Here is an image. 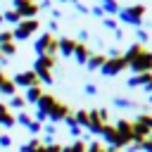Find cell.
I'll return each instance as SVG.
<instances>
[{
	"instance_id": "1",
	"label": "cell",
	"mask_w": 152,
	"mask_h": 152,
	"mask_svg": "<svg viewBox=\"0 0 152 152\" xmlns=\"http://www.w3.org/2000/svg\"><path fill=\"white\" fill-rule=\"evenodd\" d=\"M124 57L128 62V69H133L135 74H152V52L145 45H140V43L128 45Z\"/></svg>"
},
{
	"instance_id": "2",
	"label": "cell",
	"mask_w": 152,
	"mask_h": 152,
	"mask_svg": "<svg viewBox=\"0 0 152 152\" xmlns=\"http://www.w3.org/2000/svg\"><path fill=\"white\" fill-rule=\"evenodd\" d=\"M33 50H36V57H55L57 55V36L50 31H43L33 40Z\"/></svg>"
},
{
	"instance_id": "3",
	"label": "cell",
	"mask_w": 152,
	"mask_h": 152,
	"mask_svg": "<svg viewBox=\"0 0 152 152\" xmlns=\"http://www.w3.org/2000/svg\"><path fill=\"white\" fill-rule=\"evenodd\" d=\"M145 12H147V10H145V5H140V2H138V5H126V7H121V10H119V14H116L119 19H116V21H121V24H128V26H135V28H138V26L142 24Z\"/></svg>"
},
{
	"instance_id": "4",
	"label": "cell",
	"mask_w": 152,
	"mask_h": 152,
	"mask_svg": "<svg viewBox=\"0 0 152 152\" xmlns=\"http://www.w3.org/2000/svg\"><path fill=\"white\" fill-rule=\"evenodd\" d=\"M55 57H36L33 59V64H31V69L36 71V76H38V81H40V86H50L55 78H52V66H55Z\"/></svg>"
},
{
	"instance_id": "5",
	"label": "cell",
	"mask_w": 152,
	"mask_h": 152,
	"mask_svg": "<svg viewBox=\"0 0 152 152\" xmlns=\"http://www.w3.org/2000/svg\"><path fill=\"white\" fill-rule=\"evenodd\" d=\"M38 28H40V19H21L12 28V38H14V43L17 40H28Z\"/></svg>"
},
{
	"instance_id": "6",
	"label": "cell",
	"mask_w": 152,
	"mask_h": 152,
	"mask_svg": "<svg viewBox=\"0 0 152 152\" xmlns=\"http://www.w3.org/2000/svg\"><path fill=\"white\" fill-rule=\"evenodd\" d=\"M124 69H128V62H126L124 55H116V57H107V59H104V64L100 66V74L107 76V78H114V76H119Z\"/></svg>"
},
{
	"instance_id": "7",
	"label": "cell",
	"mask_w": 152,
	"mask_h": 152,
	"mask_svg": "<svg viewBox=\"0 0 152 152\" xmlns=\"http://www.w3.org/2000/svg\"><path fill=\"white\" fill-rule=\"evenodd\" d=\"M12 10H17L21 19H38L40 5L36 0H12Z\"/></svg>"
},
{
	"instance_id": "8",
	"label": "cell",
	"mask_w": 152,
	"mask_h": 152,
	"mask_svg": "<svg viewBox=\"0 0 152 152\" xmlns=\"http://www.w3.org/2000/svg\"><path fill=\"white\" fill-rule=\"evenodd\" d=\"M12 81H14V86L17 88H31V86H40V81H38V76H36V71L33 69H24V71H17L14 76H12Z\"/></svg>"
},
{
	"instance_id": "9",
	"label": "cell",
	"mask_w": 152,
	"mask_h": 152,
	"mask_svg": "<svg viewBox=\"0 0 152 152\" xmlns=\"http://www.w3.org/2000/svg\"><path fill=\"white\" fill-rule=\"evenodd\" d=\"M102 138H104V142L109 145V147H114V150H124V147H128L126 145V140L116 133V128L114 126H109V124H104V128H102V133H100Z\"/></svg>"
},
{
	"instance_id": "10",
	"label": "cell",
	"mask_w": 152,
	"mask_h": 152,
	"mask_svg": "<svg viewBox=\"0 0 152 152\" xmlns=\"http://www.w3.org/2000/svg\"><path fill=\"white\" fill-rule=\"evenodd\" d=\"M0 52H2V57L17 55V43L12 38V28L10 31H0Z\"/></svg>"
},
{
	"instance_id": "11",
	"label": "cell",
	"mask_w": 152,
	"mask_h": 152,
	"mask_svg": "<svg viewBox=\"0 0 152 152\" xmlns=\"http://www.w3.org/2000/svg\"><path fill=\"white\" fill-rule=\"evenodd\" d=\"M102 128H104V121H102L100 112H97V109H88V124H86V131H88V133L100 135V133H102Z\"/></svg>"
},
{
	"instance_id": "12",
	"label": "cell",
	"mask_w": 152,
	"mask_h": 152,
	"mask_svg": "<svg viewBox=\"0 0 152 152\" xmlns=\"http://www.w3.org/2000/svg\"><path fill=\"white\" fill-rule=\"evenodd\" d=\"M69 114H71V109H69L64 102H59V100H57V104L48 112V121H50V124H59V121H64Z\"/></svg>"
},
{
	"instance_id": "13",
	"label": "cell",
	"mask_w": 152,
	"mask_h": 152,
	"mask_svg": "<svg viewBox=\"0 0 152 152\" xmlns=\"http://www.w3.org/2000/svg\"><path fill=\"white\" fill-rule=\"evenodd\" d=\"M76 38H69V36H59L57 38V52L64 55V57H74V50H76Z\"/></svg>"
},
{
	"instance_id": "14",
	"label": "cell",
	"mask_w": 152,
	"mask_h": 152,
	"mask_svg": "<svg viewBox=\"0 0 152 152\" xmlns=\"http://www.w3.org/2000/svg\"><path fill=\"white\" fill-rule=\"evenodd\" d=\"M114 128H116V133L126 140V145H131L133 142V121H128V119H119L116 124H114Z\"/></svg>"
},
{
	"instance_id": "15",
	"label": "cell",
	"mask_w": 152,
	"mask_h": 152,
	"mask_svg": "<svg viewBox=\"0 0 152 152\" xmlns=\"http://www.w3.org/2000/svg\"><path fill=\"white\" fill-rule=\"evenodd\" d=\"M150 83H152V74H133V76L126 81L128 88H142V90H145Z\"/></svg>"
},
{
	"instance_id": "16",
	"label": "cell",
	"mask_w": 152,
	"mask_h": 152,
	"mask_svg": "<svg viewBox=\"0 0 152 152\" xmlns=\"http://www.w3.org/2000/svg\"><path fill=\"white\" fill-rule=\"evenodd\" d=\"M90 55H93V52H90V48H88L86 43H76V50H74V59H76V64L86 66V62H88Z\"/></svg>"
},
{
	"instance_id": "17",
	"label": "cell",
	"mask_w": 152,
	"mask_h": 152,
	"mask_svg": "<svg viewBox=\"0 0 152 152\" xmlns=\"http://www.w3.org/2000/svg\"><path fill=\"white\" fill-rule=\"evenodd\" d=\"M40 97H43V86H31V88L24 90V100H26V104H36Z\"/></svg>"
},
{
	"instance_id": "18",
	"label": "cell",
	"mask_w": 152,
	"mask_h": 152,
	"mask_svg": "<svg viewBox=\"0 0 152 152\" xmlns=\"http://www.w3.org/2000/svg\"><path fill=\"white\" fill-rule=\"evenodd\" d=\"M55 104H57V97H55V95H50V93H43V97L36 102V109H40V112H45V114H48Z\"/></svg>"
},
{
	"instance_id": "19",
	"label": "cell",
	"mask_w": 152,
	"mask_h": 152,
	"mask_svg": "<svg viewBox=\"0 0 152 152\" xmlns=\"http://www.w3.org/2000/svg\"><path fill=\"white\" fill-rule=\"evenodd\" d=\"M104 59H107V55L93 52V55L88 57V62H86V69H88V71H100V66L104 64Z\"/></svg>"
},
{
	"instance_id": "20",
	"label": "cell",
	"mask_w": 152,
	"mask_h": 152,
	"mask_svg": "<svg viewBox=\"0 0 152 152\" xmlns=\"http://www.w3.org/2000/svg\"><path fill=\"white\" fill-rule=\"evenodd\" d=\"M97 5L104 10V17H116V14H119V10H121L119 0H100Z\"/></svg>"
},
{
	"instance_id": "21",
	"label": "cell",
	"mask_w": 152,
	"mask_h": 152,
	"mask_svg": "<svg viewBox=\"0 0 152 152\" xmlns=\"http://www.w3.org/2000/svg\"><path fill=\"white\" fill-rule=\"evenodd\" d=\"M64 126L69 128V135H74L76 140H78V138L83 135V128H81V126L76 124V119H74V114H69V116L64 119Z\"/></svg>"
},
{
	"instance_id": "22",
	"label": "cell",
	"mask_w": 152,
	"mask_h": 152,
	"mask_svg": "<svg viewBox=\"0 0 152 152\" xmlns=\"http://www.w3.org/2000/svg\"><path fill=\"white\" fill-rule=\"evenodd\" d=\"M0 95H2V97H7V100H10L12 95H17V86H14V81H12L10 76L0 83Z\"/></svg>"
},
{
	"instance_id": "23",
	"label": "cell",
	"mask_w": 152,
	"mask_h": 152,
	"mask_svg": "<svg viewBox=\"0 0 152 152\" xmlns=\"http://www.w3.org/2000/svg\"><path fill=\"white\" fill-rule=\"evenodd\" d=\"M112 102H114L116 109H138V102L135 100H128V97H121V95H116Z\"/></svg>"
},
{
	"instance_id": "24",
	"label": "cell",
	"mask_w": 152,
	"mask_h": 152,
	"mask_svg": "<svg viewBox=\"0 0 152 152\" xmlns=\"http://www.w3.org/2000/svg\"><path fill=\"white\" fill-rule=\"evenodd\" d=\"M7 107L14 109V112H24V109H26V100H24V95H12V97L7 100Z\"/></svg>"
},
{
	"instance_id": "25",
	"label": "cell",
	"mask_w": 152,
	"mask_h": 152,
	"mask_svg": "<svg viewBox=\"0 0 152 152\" xmlns=\"http://www.w3.org/2000/svg\"><path fill=\"white\" fill-rule=\"evenodd\" d=\"M2 19H5V24H10L12 28H14V26H17L19 21H21V17H19V12H17V10H12V7L2 12Z\"/></svg>"
},
{
	"instance_id": "26",
	"label": "cell",
	"mask_w": 152,
	"mask_h": 152,
	"mask_svg": "<svg viewBox=\"0 0 152 152\" xmlns=\"http://www.w3.org/2000/svg\"><path fill=\"white\" fill-rule=\"evenodd\" d=\"M133 124H138V126H142L145 131H150V133H152V114L142 112V114H138V116H135V121H133Z\"/></svg>"
},
{
	"instance_id": "27",
	"label": "cell",
	"mask_w": 152,
	"mask_h": 152,
	"mask_svg": "<svg viewBox=\"0 0 152 152\" xmlns=\"http://www.w3.org/2000/svg\"><path fill=\"white\" fill-rule=\"evenodd\" d=\"M62 152H86V142L78 138V140H74V142L62 145Z\"/></svg>"
},
{
	"instance_id": "28",
	"label": "cell",
	"mask_w": 152,
	"mask_h": 152,
	"mask_svg": "<svg viewBox=\"0 0 152 152\" xmlns=\"http://www.w3.org/2000/svg\"><path fill=\"white\" fill-rule=\"evenodd\" d=\"M17 124V119H14V114H12V109H7V112H2L0 114V128L5 126V128H12Z\"/></svg>"
},
{
	"instance_id": "29",
	"label": "cell",
	"mask_w": 152,
	"mask_h": 152,
	"mask_svg": "<svg viewBox=\"0 0 152 152\" xmlns=\"http://www.w3.org/2000/svg\"><path fill=\"white\" fill-rule=\"evenodd\" d=\"M40 145H43V140H40V138H31L28 142H24V145L19 147V152H36Z\"/></svg>"
},
{
	"instance_id": "30",
	"label": "cell",
	"mask_w": 152,
	"mask_h": 152,
	"mask_svg": "<svg viewBox=\"0 0 152 152\" xmlns=\"http://www.w3.org/2000/svg\"><path fill=\"white\" fill-rule=\"evenodd\" d=\"M74 119H76V124L86 131V124H88V109H78V112L74 114Z\"/></svg>"
},
{
	"instance_id": "31",
	"label": "cell",
	"mask_w": 152,
	"mask_h": 152,
	"mask_svg": "<svg viewBox=\"0 0 152 152\" xmlns=\"http://www.w3.org/2000/svg\"><path fill=\"white\" fill-rule=\"evenodd\" d=\"M14 119H17V124H21V126L26 128V126L31 124V119H33V116H31L28 112H17V114H14Z\"/></svg>"
},
{
	"instance_id": "32",
	"label": "cell",
	"mask_w": 152,
	"mask_h": 152,
	"mask_svg": "<svg viewBox=\"0 0 152 152\" xmlns=\"http://www.w3.org/2000/svg\"><path fill=\"white\" fill-rule=\"evenodd\" d=\"M102 26L109 28V31H116V28H119V21H116V17H104V19H102Z\"/></svg>"
},
{
	"instance_id": "33",
	"label": "cell",
	"mask_w": 152,
	"mask_h": 152,
	"mask_svg": "<svg viewBox=\"0 0 152 152\" xmlns=\"http://www.w3.org/2000/svg\"><path fill=\"white\" fill-rule=\"evenodd\" d=\"M135 38H138V43H140V45H145V43L150 40V33H147L142 26H138V28H135Z\"/></svg>"
},
{
	"instance_id": "34",
	"label": "cell",
	"mask_w": 152,
	"mask_h": 152,
	"mask_svg": "<svg viewBox=\"0 0 152 152\" xmlns=\"http://www.w3.org/2000/svg\"><path fill=\"white\" fill-rule=\"evenodd\" d=\"M43 152H62V145L59 142H43Z\"/></svg>"
},
{
	"instance_id": "35",
	"label": "cell",
	"mask_w": 152,
	"mask_h": 152,
	"mask_svg": "<svg viewBox=\"0 0 152 152\" xmlns=\"http://www.w3.org/2000/svg\"><path fill=\"white\" fill-rule=\"evenodd\" d=\"M83 93H86V95H90V97H95V95L100 93V88H97L95 83H86V86H83Z\"/></svg>"
},
{
	"instance_id": "36",
	"label": "cell",
	"mask_w": 152,
	"mask_h": 152,
	"mask_svg": "<svg viewBox=\"0 0 152 152\" xmlns=\"http://www.w3.org/2000/svg\"><path fill=\"white\" fill-rule=\"evenodd\" d=\"M86 152H107V147H104L102 142H97V140H95V142H90V145L86 147Z\"/></svg>"
},
{
	"instance_id": "37",
	"label": "cell",
	"mask_w": 152,
	"mask_h": 152,
	"mask_svg": "<svg viewBox=\"0 0 152 152\" xmlns=\"http://www.w3.org/2000/svg\"><path fill=\"white\" fill-rule=\"evenodd\" d=\"M0 147H2V150H10V147H12V135L0 133Z\"/></svg>"
},
{
	"instance_id": "38",
	"label": "cell",
	"mask_w": 152,
	"mask_h": 152,
	"mask_svg": "<svg viewBox=\"0 0 152 152\" xmlns=\"http://www.w3.org/2000/svg\"><path fill=\"white\" fill-rule=\"evenodd\" d=\"M74 7H76V12H78V14H90V7H88V5H83V2H76Z\"/></svg>"
},
{
	"instance_id": "39",
	"label": "cell",
	"mask_w": 152,
	"mask_h": 152,
	"mask_svg": "<svg viewBox=\"0 0 152 152\" xmlns=\"http://www.w3.org/2000/svg\"><path fill=\"white\" fill-rule=\"evenodd\" d=\"M90 14H95V17H100V19H104V10H102L100 5H95V7H90Z\"/></svg>"
},
{
	"instance_id": "40",
	"label": "cell",
	"mask_w": 152,
	"mask_h": 152,
	"mask_svg": "<svg viewBox=\"0 0 152 152\" xmlns=\"http://www.w3.org/2000/svg\"><path fill=\"white\" fill-rule=\"evenodd\" d=\"M88 38H90V31H88V28H81V31H78V43H86Z\"/></svg>"
},
{
	"instance_id": "41",
	"label": "cell",
	"mask_w": 152,
	"mask_h": 152,
	"mask_svg": "<svg viewBox=\"0 0 152 152\" xmlns=\"http://www.w3.org/2000/svg\"><path fill=\"white\" fill-rule=\"evenodd\" d=\"M48 28H50V33H55V31L59 28V21H55V19H50V21H48Z\"/></svg>"
},
{
	"instance_id": "42",
	"label": "cell",
	"mask_w": 152,
	"mask_h": 152,
	"mask_svg": "<svg viewBox=\"0 0 152 152\" xmlns=\"http://www.w3.org/2000/svg\"><path fill=\"white\" fill-rule=\"evenodd\" d=\"M50 14H52V19H55V21H59V19H62V12H59V10H55V7H50Z\"/></svg>"
},
{
	"instance_id": "43",
	"label": "cell",
	"mask_w": 152,
	"mask_h": 152,
	"mask_svg": "<svg viewBox=\"0 0 152 152\" xmlns=\"http://www.w3.org/2000/svg\"><path fill=\"white\" fill-rule=\"evenodd\" d=\"M114 38H116V40H124V28H121V26L114 31Z\"/></svg>"
},
{
	"instance_id": "44",
	"label": "cell",
	"mask_w": 152,
	"mask_h": 152,
	"mask_svg": "<svg viewBox=\"0 0 152 152\" xmlns=\"http://www.w3.org/2000/svg\"><path fill=\"white\" fill-rule=\"evenodd\" d=\"M7 62H10V59H7V57H2V52H0V69H2V66H5Z\"/></svg>"
},
{
	"instance_id": "45",
	"label": "cell",
	"mask_w": 152,
	"mask_h": 152,
	"mask_svg": "<svg viewBox=\"0 0 152 152\" xmlns=\"http://www.w3.org/2000/svg\"><path fill=\"white\" fill-rule=\"evenodd\" d=\"M7 109H10V107H7V102H0V114H2V112H7Z\"/></svg>"
},
{
	"instance_id": "46",
	"label": "cell",
	"mask_w": 152,
	"mask_h": 152,
	"mask_svg": "<svg viewBox=\"0 0 152 152\" xmlns=\"http://www.w3.org/2000/svg\"><path fill=\"white\" fill-rule=\"evenodd\" d=\"M5 78H7V76H5V71H2V69H0V83H2V81H5Z\"/></svg>"
},
{
	"instance_id": "47",
	"label": "cell",
	"mask_w": 152,
	"mask_h": 152,
	"mask_svg": "<svg viewBox=\"0 0 152 152\" xmlns=\"http://www.w3.org/2000/svg\"><path fill=\"white\" fill-rule=\"evenodd\" d=\"M59 2H71V5H76L78 0H59Z\"/></svg>"
},
{
	"instance_id": "48",
	"label": "cell",
	"mask_w": 152,
	"mask_h": 152,
	"mask_svg": "<svg viewBox=\"0 0 152 152\" xmlns=\"http://www.w3.org/2000/svg\"><path fill=\"white\" fill-rule=\"evenodd\" d=\"M107 152H121V150H114V147H107Z\"/></svg>"
},
{
	"instance_id": "49",
	"label": "cell",
	"mask_w": 152,
	"mask_h": 152,
	"mask_svg": "<svg viewBox=\"0 0 152 152\" xmlns=\"http://www.w3.org/2000/svg\"><path fill=\"white\" fill-rule=\"evenodd\" d=\"M0 24H5V19H2V12H0Z\"/></svg>"
},
{
	"instance_id": "50",
	"label": "cell",
	"mask_w": 152,
	"mask_h": 152,
	"mask_svg": "<svg viewBox=\"0 0 152 152\" xmlns=\"http://www.w3.org/2000/svg\"><path fill=\"white\" fill-rule=\"evenodd\" d=\"M36 152H43V145H40V147H38V150H36Z\"/></svg>"
},
{
	"instance_id": "51",
	"label": "cell",
	"mask_w": 152,
	"mask_h": 152,
	"mask_svg": "<svg viewBox=\"0 0 152 152\" xmlns=\"http://www.w3.org/2000/svg\"><path fill=\"white\" fill-rule=\"evenodd\" d=\"M147 100H150V102H152V93H150V97H147Z\"/></svg>"
},
{
	"instance_id": "52",
	"label": "cell",
	"mask_w": 152,
	"mask_h": 152,
	"mask_svg": "<svg viewBox=\"0 0 152 152\" xmlns=\"http://www.w3.org/2000/svg\"><path fill=\"white\" fill-rule=\"evenodd\" d=\"M150 138H152V133H150Z\"/></svg>"
},
{
	"instance_id": "53",
	"label": "cell",
	"mask_w": 152,
	"mask_h": 152,
	"mask_svg": "<svg viewBox=\"0 0 152 152\" xmlns=\"http://www.w3.org/2000/svg\"><path fill=\"white\" fill-rule=\"evenodd\" d=\"M0 133H2V131H0Z\"/></svg>"
}]
</instances>
